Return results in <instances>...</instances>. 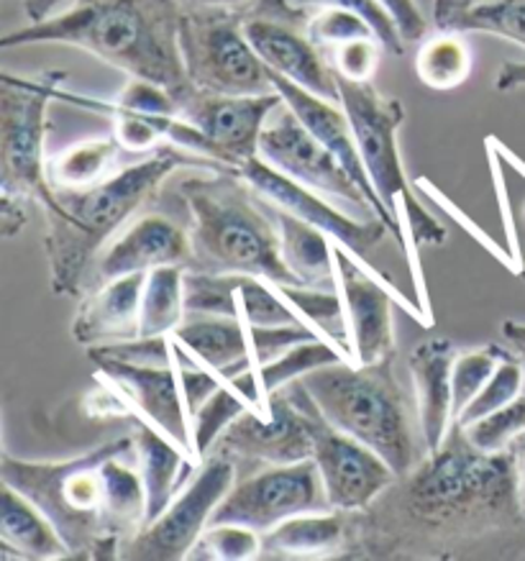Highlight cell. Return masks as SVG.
<instances>
[{
    "instance_id": "cell-1",
    "label": "cell",
    "mask_w": 525,
    "mask_h": 561,
    "mask_svg": "<svg viewBox=\"0 0 525 561\" xmlns=\"http://www.w3.org/2000/svg\"><path fill=\"white\" fill-rule=\"evenodd\" d=\"M134 449V438H113L67 461H24L5 454L0 477L55 523L72 559H116L124 553L121 543L147 526L141 474L121 461Z\"/></svg>"
},
{
    "instance_id": "cell-2",
    "label": "cell",
    "mask_w": 525,
    "mask_h": 561,
    "mask_svg": "<svg viewBox=\"0 0 525 561\" xmlns=\"http://www.w3.org/2000/svg\"><path fill=\"white\" fill-rule=\"evenodd\" d=\"M182 0H72L67 11L5 34L0 47H78L128 78L159 82L182 103L195 90L182 59Z\"/></svg>"
},
{
    "instance_id": "cell-3",
    "label": "cell",
    "mask_w": 525,
    "mask_h": 561,
    "mask_svg": "<svg viewBox=\"0 0 525 561\" xmlns=\"http://www.w3.org/2000/svg\"><path fill=\"white\" fill-rule=\"evenodd\" d=\"M178 167L226 170L210 159L170 144V147H159L144 162L116 170L90 191L52 193V198L39 206L47 218L44 249L49 256L52 290L67 298H78L85 290L90 270L101 256V249L136 210L155 198L162 182Z\"/></svg>"
},
{
    "instance_id": "cell-4",
    "label": "cell",
    "mask_w": 525,
    "mask_h": 561,
    "mask_svg": "<svg viewBox=\"0 0 525 561\" xmlns=\"http://www.w3.org/2000/svg\"><path fill=\"white\" fill-rule=\"evenodd\" d=\"M406 488L392 495L408 507L410 515L433 530H459L471 523L484 528L517 526L525 520V507L517 492L515 451L484 454L464 438L454 426L441 446L406 474Z\"/></svg>"
},
{
    "instance_id": "cell-5",
    "label": "cell",
    "mask_w": 525,
    "mask_h": 561,
    "mask_svg": "<svg viewBox=\"0 0 525 561\" xmlns=\"http://www.w3.org/2000/svg\"><path fill=\"white\" fill-rule=\"evenodd\" d=\"M182 201L190 210L187 270L262 277L272 285H300L279 252L275 216L239 170H220L213 178L182 182Z\"/></svg>"
},
{
    "instance_id": "cell-6",
    "label": "cell",
    "mask_w": 525,
    "mask_h": 561,
    "mask_svg": "<svg viewBox=\"0 0 525 561\" xmlns=\"http://www.w3.org/2000/svg\"><path fill=\"white\" fill-rule=\"evenodd\" d=\"M300 382L331 426L369 446L398 477L429 457L418 415H410L406 390L395 377L392 356L377 364L344 359L310 371Z\"/></svg>"
},
{
    "instance_id": "cell-7",
    "label": "cell",
    "mask_w": 525,
    "mask_h": 561,
    "mask_svg": "<svg viewBox=\"0 0 525 561\" xmlns=\"http://www.w3.org/2000/svg\"><path fill=\"white\" fill-rule=\"evenodd\" d=\"M339 80V103L352 121L356 147L367 167L372 185L390 210L395 221L408 229L415 247H444L448 233L425 210L410 187L400 159L398 131L406 124V105L398 98H387L372 82Z\"/></svg>"
},
{
    "instance_id": "cell-8",
    "label": "cell",
    "mask_w": 525,
    "mask_h": 561,
    "mask_svg": "<svg viewBox=\"0 0 525 561\" xmlns=\"http://www.w3.org/2000/svg\"><path fill=\"white\" fill-rule=\"evenodd\" d=\"M185 11L180 26L182 59L195 90L218 95L275 93L270 67L262 62L243 32L236 9Z\"/></svg>"
},
{
    "instance_id": "cell-9",
    "label": "cell",
    "mask_w": 525,
    "mask_h": 561,
    "mask_svg": "<svg viewBox=\"0 0 525 561\" xmlns=\"http://www.w3.org/2000/svg\"><path fill=\"white\" fill-rule=\"evenodd\" d=\"M65 72H47L42 80H16L3 75L0 88V172L3 193L24 195L36 206L52 198L44 141L47 113L55 101V88Z\"/></svg>"
},
{
    "instance_id": "cell-10",
    "label": "cell",
    "mask_w": 525,
    "mask_h": 561,
    "mask_svg": "<svg viewBox=\"0 0 525 561\" xmlns=\"http://www.w3.org/2000/svg\"><path fill=\"white\" fill-rule=\"evenodd\" d=\"M298 408L306 415L310 438H313V459L321 474L326 497L333 511L359 513L375 505V500L385 495L395 482L400 480L387 461L356 442L354 436L331 426L318 411L303 382H293L285 388Z\"/></svg>"
},
{
    "instance_id": "cell-11",
    "label": "cell",
    "mask_w": 525,
    "mask_h": 561,
    "mask_svg": "<svg viewBox=\"0 0 525 561\" xmlns=\"http://www.w3.org/2000/svg\"><path fill=\"white\" fill-rule=\"evenodd\" d=\"M236 484V465L228 457L210 454L187 488H182L170 507L126 543L121 557L134 561L187 559L210 526L218 505Z\"/></svg>"
},
{
    "instance_id": "cell-12",
    "label": "cell",
    "mask_w": 525,
    "mask_h": 561,
    "mask_svg": "<svg viewBox=\"0 0 525 561\" xmlns=\"http://www.w3.org/2000/svg\"><path fill=\"white\" fill-rule=\"evenodd\" d=\"M239 174L249 182L251 191H254L259 198L267 201L270 206L298 216L300 221L316 226L318 231H323L326 237L333 241V244L344 247L356 262L364 264V267L372 272V275L390 283L383 272H377L369 264V252L383 241L385 233L390 231V226H387L383 218H356L341 214V210L329 201V195L290 180L287 174L264 162L262 157H251L249 162H243L239 167Z\"/></svg>"
},
{
    "instance_id": "cell-13",
    "label": "cell",
    "mask_w": 525,
    "mask_h": 561,
    "mask_svg": "<svg viewBox=\"0 0 525 561\" xmlns=\"http://www.w3.org/2000/svg\"><path fill=\"white\" fill-rule=\"evenodd\" d=\"M331 511L321 474L313 459L295 465L267 467L262 472L236 480L224 503L218 505L210 526L216 523H239L270 534L279 523L300 513Z\"/></svg>"
},
{
    "instance_id": "cell-14",
    "label": "cell",
    "mask_w": 525,
    "mask_h": 561,
    "mask_svg": "<svg viewBox=\"0 0 525 561\" xmlns=\"http://www.w3.org/2000/svg\"><path fill=\"white\" fill-rule=\"evenodd\" d=\"M300 16L303 11L290 0H262L249 16H243V32L272 75L329 101H339L336 72L326 51L308 36V28L295 24Z\"/></svg>"
},
{
    "instance_id": "cell-15",
    "label": "cell",
    "mask_w": 525,
    "mask_h": 561,
    "mask_svg": "<svg viewBox=\"0 0 525 561\" xmlns=\"http://www.w3.org/2000/svg\"><path fill=\"white\" fill-rule=\"evenodd\" d=\"M259 157L290 180L300 182V185L313 187V191L329 195L333 201H341L346 206L362 210V214L375 216L359 185L349 178L339 159L303 126V121L287 108L285 101L264 126L262 141H259Z\"/></svg>"
},
{
    "instance_id": "cell-16",
    "label": "cell",
    "mask_w": 525,
    "mask_h": 561,
    "mask_svg": "<svg viewBox=\"0 0 525 561\" xmlns=\"http://www.w3.org/2000/svg\"><path fill=\"white\" fill-rule=\"evenodd\" d=\"M213 454L231 461H259L267 467L295 465V461L313 457V438L298 403L285 390H279L270 398L267 413L251 411V408L243 411L226 428Z\"/></svg>"
},
{
    "instance_id": "cell-17",
    "label": "cell",
    "mask_w": 525,
    "mask_h": 561,
    "mask_svg": "<svg viewBox=\"0 0 525 561\" xmlns=\"http://www.w3.org/2000/svg\"><path fill=\"white\" fill-rule=\"evenodd\" d=\"M283 105V95H218L193 90L180 103V113L195 124L224 157L231 170H239L251 157H259V141L272 113Z\"/></svg>"
},
{
    "instance_id": "cell-18",
    "label": "cell",
    "mask_w": 525,
    "mask_h": 561,
    "mask_svg": "<svg viewBox=\"0 0 525 561\" xmlns=\"http://www.w3.org/2000/svg\"><path fill=\"white\" fill-rule=\"evenodd\" d=\"M333 260H336V290L346 308L352 356H356V364L390 359L395 354L392 285L372 275L344 247L333 244Z\"/></svg>"
},
{
    "instance_id": "cell-19",
    "label": "cell",
    "mask_w": 525,
    "mask_h": 561,
    "mask_svg": "<svg viewBox=\"0 0 525 561\" xmlns=\"http://www.w3.org/2000/svg\"><path fill=\"white\" fill-rule=\"evenodd\" d=\"M272 85H275L279 95H283L287 108L303 121V126H306L308 131L339 159L341 167L349 172V178L359 185V191L364 193V198L369 201L375 216H379L387 226H390V233L398 239L402 252H410L406 231H402V226L395 221L390 210L385 208V203L379 201L375 185H372L367 167L362 162L359 147H356L352 121H349L344 105L339 101H329V98L318 93H310V90L295 85V82L279 78V75H272Z\"/></svg>"
},
{
    "instance_id": "cell-20",
    "label": "cell",
    "mask_w": 525,
    "mask_h": 561,
    "mask_svg": "<svg viewBox=\"0 0 525 561\" xmlns=\"http://www.w3.org/2000/svg\"><path fill=\"white\" fill-rule=\"evenodd\" d=\"M193 252H190V237L180 226L167 221L162 216H144L128 226L105 252L98 256L90 270L88 285L98 287L109 279L136 275L159 267H190Z\"/></svg>"
},
{
    "instance_id": "cell-21",
    "label": "cell",
    "mask_w": 525,
    "mask_h": 561,
    "mask_svg": "<svg viewBox=\"0 0 525 561\" xmlns=\"http://www.w3.org/2000/svg\"><path fill=\"white\" fill-rule=\"evenodd\" d=\"M98 371L149 419L151 426L162 431L190 449V413L182 396L180 377L174 367H134L121 362H98Z\"/></svg>"
},
{
    "instance_id": "cell-22",
    "label": "cell",
    "mask_w": 525,
    "mask_h": 561,
    "mask_svg": "<svg viewBox=\"0 0 525 561\" xmlns=\"http://www.w3.org/2000/svg\"><path fill=\"white\" fill-rule=\"evenodd\" d=\"M456 348L444 336H429L410 354V375L415 390V415L425 451H438L456 426L452 369Z\"/></svg>"
},
{
    "instance_id": "cell-23",
    "label": "cell",
    "mask_w": 525,
    "mask_h": 561,
    "mask_svg": "<svg viewBox=\"0 0 525 561\" xmlns=\"http://www.w3.org/2000/svg\"><path fill=\"white\" fill-rule=\"evenodd\" d=\"M144 285H147V275L136 272V275L116 277L93 287L75 316L72 339L90 348L139 336Z\"/></svg>"
},
{
    "instance_id": "cell-24",
    "label": "cell",
    "mask_w": 525,
    "mask_h": 561,
    "mask_svg": "<svg viewBox=\"0 0 525 561\" xmlns=\"http://www.w3.org/2000/svg\"><path fill=\"white\" fill-rule=\"evenodd\" d=\"M172 339L201 364L216 371L220 380H231L243 369L256 367L251 356L249 325L231 316H185Z\"/></svg>"
},
{
    "instance_id": "cell-25",
    "label": "cell",
    "mask_w": 525,
    "mask_h": 561,
    "mask_svg": "<svg viewBox=\"0 0 525 561\" xmlns=\"http://www.w3.org/2000/svg\"><path fill=\"white\" fill-rule=\"evenodd\" d=\"M0 538H3V549L13 551L16 557L34 561L72 559L55 523L9 484H3V492H0Z\"/></svg>"
},
{
    "instance_id": "cell-26",
    "label": "cell",
    "mask_w": 525,
    "mask_h": 561,
    "mask_svg": "<svg viewBox=\"0 0 525 561\" xmlns=\"http://www.w3.org/2000/svg\"><path fill=\"white\" fill-rule=\"evenodd\" d=\"M270 208L277 224L279 252L295 279L318 290H336V260H333L329 237L287 210Z\"/></svg>"
},
{
    "instance_id": "cell-27",
    "label": "cell",
    "mask_w": 525,
    "mask_h": 561,
    "mask_svg": "<svg viewBox=\"0 0 525 561\" xmlns=\"http://www.w3.org/2000/svg\"><path fill=\"white\" fill-rule=\"evenodd\" d=\"M139 454V474L147 492V526L162 515L174 495L182 490V477L187 474V461L182 446L151 426H139L134 434ZM144 526V528H147Z\"/></svg>"
},
{
    "instance_id": "cell-28",
    "label": "cell",
    "mask_w": 525,
    "mask_h": 561,
    "mask_svg": "<svg viewBox=\"0 0 525 561\" xmlns=\"http://www.w3.org/2000/svg\"><path fill=\"white\" fill-rule=\"evenodd\" d=\"M349 541V526L339 511L300 513L264 534L262 557H326Z\"/></svg>"
},
{
    "instance_id": "cell-29",
    "label": "cell",
    "mask_w": 525,
    "mask_h": 561,
    "mask_svg": "<svg viewBox=\"0 0 525 561\" xmlns=\"http://www.w3.org/2000/svg\"><path fill=\"white\" fill-rule=\"evenodd\" d=\"M121 144L113 139H85L70 147L57 151L55 157H49L47 162V178L49 185L55 191L65 193H78L90 191V187L101 185L103 180H109L113 170H116Z\"/></svg>"
},
{
    "instance_id": "cell-30",
    "label": "cell",
    "mask_w": 525,
    "mask_h": 561,
    "mask_svg": "<svg viewBox=\"0 0 525 561\" xmlns=\"http://www.w3.org/2000/svg\"><path fill=\"white\" fill-rule=\"evenodd\" d=\"M471 49L464 34L459 32H438L425 36L415 57V72L425 88L448 93V90L461 88L469 80Z\"/></svg>"
},
{
    "instance_id": "cell-31",
    "label": "cell",
    "mask_w": 525,
    "mask_h": 561,
    "mask_svg": "<svg viewBox=\"0 0 525 561\" xmlns=\"http://www.w3.org/2000/svg\"><path fill=\"white\" fill-rule=\"evenodd\" d=\"M185 270L172 264L149 272L141 295L139 336H172L185 321Z\"/></svg>"
},
{
    "instance_id": "cell-32",
    "label": "cell",
    "mask_w": 525,
    "mask_h": 561,
    "mask_svg": "<svg viewBox=\"0 0 525 561\" xmlns=\"http://www.w3.org/2000/svg\"><path fill=\"white\" fill-rule=\"evenodd\" d=\"M346 356L336 344H331L329 339H310L303 341V344H295L287 348L285 354H279L277 359L264 362L254 367L259 392H262L264 403H270V398L275 392L285 390L287 385L300 382L303 377L310 375V371L329 367V364L344 362Z\"/></svg>"
},
{
    "instance_id": "cell-33",
    "label": "cell",
    "mask_w": 525,
    "mask_h": 561,
    "mask_svg": "<svg viewBox=\"0 0 525 561\" xmlns=\"http://www.w3.org/2000/svg\"><path fill=\"white\" fill-rule=\"evenodd\" d=\"M283 300L306 321L313 331L326 333L331 344H336L344 356L352 354L349 344V323L346 308L339 290H318L306 285H275Z\"/></svg>"
},
{
    "instance_id": "cell-34",
    "label": "cell",
    "mask_w": 525,
    "mask_h": 561,
    "mask_svg": "<svg viewBox=\"0 0 525 561\" xmlns=\"http://www.w3.org/2000/svg\"><path fill=\"white\" fill-rule=\"evenodd\" d=\"M441 32L490 34L525 49V0H479L448 19Z\"/></svg>"
},
{
    "instance_id": "cell-35",
    "label": "cell",
    "mask_w": 525,
    "mask_h": 561,
    "mask_svg": "<svg viewBox=\"0 0 525 561\" xmlns=\"http://www.w3.org/2000/svg\"><path fill=\"white\" fill-rule=\"evenodd\" d=\"M243 411H249L247 400L239 392H233V388H228L226 382L220 385L218 392H213L208 403L193 415V423H190V438H193L190 454H193V459H208L213 449H216V444L220 442V436L226 434V428Z\"/></svg>"
},
{
    "instance_id": "cell-36",
    "label": "cell",
    "mask_w": 525,
    "mask_h": 561,
    "mask_svg": "<svg viewBox=\"0 0 525 561\" xmlns=\"http://www.w3.org/2000/svg\"><path fill=\"white\" fill-rule=\"evenodd\" d=\"M523 380L525 375H523L521 356L507 354L505 359L498 364V369L492 371V377L487 380L484 388L479 390V396L459 413L456 426L467 428L469 423L484 419V415H490L494 411H500V408L513 403V400L523 396Z\"/></svg>"
},
{
    "instance_id": "cell-37",
    "label": "cell",
    "mask_w": 525,
    "mask_h": 561,
    "mask_svg": "<svg viewBox=\"0 0 525 561\" xmlns=\"http://www.w3.org/2000/svg\"><path fill=\"white\" fill-rule=\"evenodd\" d=\"M461 434L475 449L484 454L510 451L525 436V396L484 419L469 423Z\"/></svg>"
},
{
    "instance_id": "cell-38",
    "label": "cell",
    "mask_w": 525,
    "mask_h": 561,
    "mask_svg": "<svg viewBox=\"0 0 525 561\" xmlns=\"http://www.w3.org/2000/svg\"><path fill=\"white\" fill-rule=\"evenodd\" d=\"M510 352L505 348L484 344L471 348V352L456 354L454 369H452V390H454V421L459 419V413L467 408L471 400L479 396V390L484 388L487 380L492 377V371L498 369V364L505 359Z\"/></svg>"
},
{
    "instance_id": "cell-39",
    "label": "cell",
    "mask_w": 525,
    "mask_h": 561,
    "mask_svg": "<svg viewBox=\"0 0 525 561\" xmlns=\"http://www.w3.org/2000/svg\"><path fill=\"white\" fill-rule=\"evenodd\" d=\"M264 553V536L239 523H216L205 528V534L187 559H224V561H249Z\"/></svg>"
},
{
    "instance_id": "cell-40",
    "label": "cell",
    "mask_w": 525,
    "mask_h": 561,
    "mask_svg": "<svg viewBox=\"0 0 525 561\" xmlns=\"http://www.w3.org/2000/svg\"><path fill=\"white\" fill-rule=\"evenodd\" d=\"M90 362H121L134 367H174L172 336H134L113 344H98L88 348Z\"/></svg>"
},
{
    "instance_id": "cell-41",
    "label": "cell",
    "mask_w": 525,
    "mask_h": 561,
    "mask_svg": "<svg viewBox=\"0 0 525 561\" xmlns=\"http://www.w3.org/2000/svg\"><path fill=\"white\" fill-rule=\"evenodd\" d=\"M290 3L300 11L344 9L359 13V16L367 19L369 26L375 28L377 39L383 42L385 51H390L395 57H402V51H406V39L400 36L398 24H395V19L377 3V0H290Z\"/></svg>"
},
{
    "instance_id": "cell-42",
    "label": "cell",
    "mask_w": 525,
    "mask_h": 561,
    "mask_svg": "<svg viewBox=\"0 0 525 561\" xmlns=\"http://www.w3.org/2000/svg\"><path fill=\"white\" fill-rule=\"evenodd\" d=\"M306 28L316 47H321L326 55L344 42L362 39V36H377L367 19H362L359 13L344 11V9L316 11L313 19L306 24Z\"/></svg>"
},
{
    "instance_id": "cell-43",
    "label": "cell",
    "mask_w": 525,
    "mask_h": 561,
    "mask_svg": "<svg viewBox=\"0 0 525 561\" xmlns=\"http://www.w3.org/2000/svg\"><path fill=\"white\" fill-rule=\"evenodd\" d=\"M383 55L385 47L377 36H362V39L344 42L336 49H331L329 62L333 72H336V78L352 82H372Z\"/></svg>"
},
{
    "instance_id": "cell-44",
    "label": "cell",
    "mask_w": 525,
    "mask_h": 561,
    "mask_svg": "<svg viewBox=\"0 0 525 561\" xmlns=\"http://www.w3.org/2000/svg\"><path fill=\"white\" fill-rule=\"evenodd\" d=\"M318 339L316 331L308 323H293V325H249V341H251V356L254 364L272 362L287 348L303 341Z\"/></svg>"
},
{
    "instance_id": "cell-45",
    "label": "cell",
    "mask_w": 525,
    "mask_h": 561,
    "mask_svg": "<svg viewBox=\"0 0 525 561\" xmlns=\"http://www.w3.org/2000/svg\"><path fill=\"white\" fill-rule=\"evenodd\" d=\"M116 105L132 113H151V116H159V113H164V116L167 113H180L178 98L164 85L147 78H128Z\"/></svg>"
},
{
    "instance_id": "cell-46",
    "label": "cell",
    "mask_w": 525,
    "mask_h": 561,
    "mask_svg": "<svg viewBox=\"0 0 525 561\" xmlns=\"http://www.w3.org/2000/svg\"><path fill=\"white\" fill-rule=\"evenodd\" d=\"M174 369H178L182 396H185L190 421H193V415L208 403L213 392H218L224 380H220L216 371L208 367H174Z\"/></svg>"
},
{
    "instance_id": "cell-47",
    "label": "cell",
    "mask_w": 525,
    "mask_h": 561,
    "mask_svg": "<svg viewBox=\"0 0 525 561\" xmlns=\"http://www.w3.org/2000/svg\"><path fill=\"white\" fill-rule=\"evenodd\" d=\"M377 3L395 19L406 44L423 42L429 36V21H425L423 11L418 9L415 0H377Z\"/></svg>"
},
{
    "instance_id": "cell-48",
    "label": "cell",
    "mask_w": 525,
    "mask_h": 561,
    "mask_svg": "<svg viewBox=\"0 0 525 561\" xmlns=\"http://www.w3.org/2000/svg\"><path fill=\"white\" fill-rule=\"evenodd\" d=\"M34 206L36 203L32 198L3 193V198H0V229H3L5 239H13L21 229H24L28 218H32Z\"/></svg>"
},
{
    "instance_id": "cell-49",
    "label": "cell",
    "mask_w": 525,
    "mask_h": 561,
    "mask_svg": "<svg viewBox=\"0 0 525 561\" xmlns=\"http://www.w3.org/2000/svg\"><path fill=\"white\" fill-rule=\"evenodd\" d=\"M494 88H498L500 93H510V90L525 88V62L502 65L498 78H494Z\"/></svg>"
},
{
    "instance_id": "cell-50",
    "label": "cell",
    "mask_w": 525,
    "mask_h": 561,
    "mask_svg": "<svg viewBox=\"0 0 525 561\" xmlns=\"http://www.w3.org/2000/svg\"><path fill=\"white\" fill-rule=\"evenodd\" d=\"M65 3H72V0H24V13L28 24H39V21L55 16L59 5Z\"/></svg>"
},
{
    "instance_id": "cell-51",
    "label": "cell",
    "mask_w": 525,
    "mask_h": 561,
    "mask_svg": "<svg viewBox=\"0 0 525 561\" xmlns=\"http://www.w3.org/2000/svg\"><path fill=\"white\" fill-rule=\"evenodd\" d=\"M502 336H505L517 352H525V323L505 321L502 323Z\"/></svg>"
},
{
    "instance_id": "cell-52",
    "label": "cell",
    "mask_w": 525,
    "mask_h": 561,
    "mask_svg": "<svg viewBox=\"0 0 525 561\" xmlns=\"http://www.w3.org/2000/svg\"><path fill=\"white\" fill-rule=\"evenodd\" d=\"M515 465H517V492H521V503L525 507V436L517 442Z\"/></svg>"
},
{
    "instance_id": "cell-53",
    "label": "cell",
    "mask_w": 525,
    "mask_h": 561,
    "mask_svg": "<svg viewBox=\"0 0 525 561\" xmlns=\"http://www.w3.org/2000/svg\"><path fill=\"white\" fill-rule=\"evenodd\" d=\"M251 0H187V5H201V9H241Z\"/></svg>"
},
{
    "instance_id": "cell-54",
    "label": "cell",
    "mask_w": 525,
    "mask_h": 561,
    "mask_svg": "<svg viewBox=\"0 0 525 561\" xmlns=\"http://www.w3.org/2000/svg\"><path fill=\"white\" fill-rule=\"evenodd\" d=\"M521 354V362H523V375H525V352H517ZM523 396H525V380H523Z\"/></svg>"
},
{
    "instance_id": "cell-55",
    "label": "cell",
    "mask_w": 525,
    "mask_h": 561,
    "mask_svg": "<svg viewBox=\"0 0 525 561\" xmlns=\"http://www.w3.org/2000/svg\"><path fill=\"white\" fill-rule=\"evenodd\" d=\"M521 279H523V283H525V267L521 270Z\"/></svg>"
}]
</instances>
